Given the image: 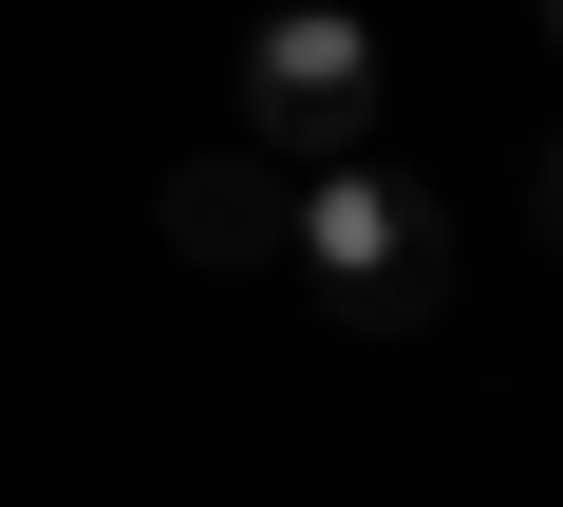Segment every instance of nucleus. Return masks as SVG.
Wrapping results in <instances>:
<instances>
[{
	"label": "nucleus",
	"mask_w": 563,
	"mask_h": 507,
	"mask_svg": "<svg viewBox=\"0 0 563 507\" xmlns=\"http://www.w3.org/2000/svg\"><path fill=\"white\" fill-rule=\"evenodd\" d=\"M320 264L357 283V320H395V301L432 283V207H395L376 169H339V207H320Z\"/></svg>",
	"instance_id": "obj_1"
},
{
	"label": "nucleus",
	"mask_w": 563,
	"mask_h": 507,
	"mask_svg": "<svg viewBox=\"0 0 563 507\" xmlns=\"http://www.w3.org/2000/svg\"><path fill=\"white\" fill-rule=\"evenodd\" d=\"M263 113L339 151V132H357V38H339V20H282V38H263Z\"/></svg>",
	"instance_id": "obj_2"
},
{
	"label": "nucleus",
	"mask_w": 563,
	"mask_h": 507,
	"mask_svg": "<svg viewBox=\"0 0 563 507\" xmlns=\"http://www.w3.org/2000/svg\"><path fill=\"white\" fill-rule=\"evenodd\" d=\"M169 225L207 244V264H244V244H263V188H244V169H188V188H169Z\"/></svg>",
	"instance_id": "obj_3"
}]
</instances>
